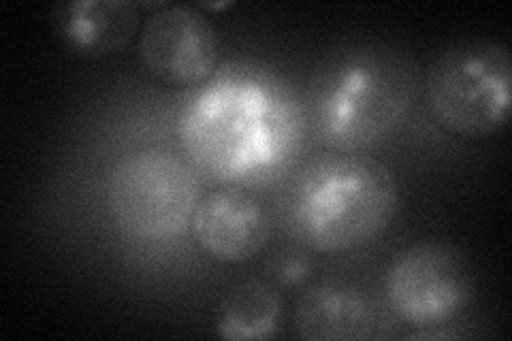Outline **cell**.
I'll return each mask as SVG.
<instances>
[{
    "mask_svg": "<svg viewBox=\"0 0 512 341\" xmlns=\"http://www.w3.org/2000/svg\"><path fill=\"white\" fill-rule=\"evenodd\" d=\"M182 139L203 169L235 182L280 173L301 139V118L274 81L239 73L212 81L182 111Z\"/></svg>",
    "mask_w": 512,
    "mask_h": 341,
    "instance_id": "obj_1",
    "label": "cell"
},
{
    "mask_svg": "<svg viewBox=\"0 0 512 341\" xmlns=\"http://www.w3.org/2000/svg\"><path fill=\"white\" fill-rule=\"evenodd\" d=\"M419 77L414 62L384 45L333 54L312 79L308 124L333 152H361L395 133L410 113Z\"/></svg>",
    "mask_w": 512,
    "mask_h": 341,
    "instance_id": "obj_2",
    "label": "cell"
},
{
    "mask_svg": "<svg viewBox=\"0 0 512 341\" xmlns=\"http://www.w3.org/2000/svg\"><path fill=\"white\" fill-rule=\"evenodd\" d=\"M397 211V184L380 160L359 152L316 156L284 199L291 235L314 252H348L378 239Z\"/></svg>",
    "mask_w": 512,
    "mask_h": 341,
    "instance_id": "obj_3",
    "label": "cell"
},
{
    "mask_svg": "<svg viewBox=\"0 0 512 341\" xmlns=\"http://www.w3.org/2000/svg\"><path fill=\"white\" fill-rule=\"evenodd\" d=\"M429 107L448 131L489 137L508 124L510 54L495 41H463L434 62L429 73Z\"/></svg>",
    "mask_w": 512,
    "mask_h": 341,
    "instance_id": "obj_4",
    "label": "cell"
},
{
    "mask_svg": "<svg viewBox=\"0 0 512 341\" xmlns=\"http://www.w3.org/2000/svg\"><path fill=\"white\" fill-rule=\"evenodd\" d=\"M199 201L197 173L163 150L128 154L109 175V214L120 231L137 239L154 241L182 233Z\"/></svg>",
    "mask_w": 512,
    "mask_h": 341,
    "instance_id": "obj_5",
    "label": "cell"
},
{
    "mask_svg": "<svg viewBox=\"0 0 512 341\" xmlns=\"http://www.w3.org/2000/svg\"><path fill=\"white\" fill-rule=\"evenodd\" d=\"M384 292L393 314L412 329H436L455 320L470 301L463 258L440 243H419L391 263Z\"/></svg>",
    "mask_w": 512,
    "mask_h": 341,
    "instance_id": "obj_6",
    "label": "cell"
},
{
    "mask_svg": "<svg viewBox=\"0 0 512 341\" xmlns=\"http://www.w3.org/2000/svg\"><path fill=\"white\" fill-rule=\"evenodd\" d=\"M139 52L150 73L165 84L199 86L216 69V28L197 9L186 5L165 7L143 26Z\"/></svg>",
    "mask_w": 512,
    "mask_h": 341,
    "instance_id": "obj_7",
    "label": "cell"
},
{
    "mask_svg": "<svg viewBox=\"0 0 512 341\" xmlns=\"http://www.w3.org/2000/svg\"><path fill=\"white\" fill-rule=\"evenodd\" d=\"M199 248L220 263H244L263 252L274 222L259 194L244 186H222L201 197L190 220Z\"/></svg>",
    "mask_w": 512,
    "mask_h": 341,
    "instance_id": "obj_8",
    "label": "cell"
},
{
    "mask_svg": "<svg viewBox=\"0 0 512 341\" xmlns=\"http://www.w3.org/2000/svg\"><path fill=\"white\" fill-rule=\"evenodd\" d=\"M295 329L312 341H361L374 337L378 310L370 295L346 282H320L295 307Z\"/></svg>",
    "mask_w": 512,
    "mask_h": 341,
    "instance_id": "obj_9",
    "label": "cell"
},
{
    "mask_svg": "<svg viewBox=\"0 0 512 341\" xmlns=\"http://www.w3.org/2000/svg\"><path fill=\"white\" fill-rule=\"evenodd\" d=\"M139 13L124 0H75L58 5L54 26L73 52L84 56L114 54L133 39Z\"/></svg>",
    "mask_w": 512,
    "mask_h": 341,
    "instance_id": "obj_10",
    "label": "cell"
},
{
    "mask_svg": "<svg viewBox=\"0 0 512 341\" xmlns=\"http://www.w3.org/2000/svg\"><path fill=\"white\" fill-rule=\"evenodd\" d=\"M282 316L280 292L263 280H248L233 286L220 301L216 333L233 341L271 339L282 327Z\"/></svg>",
    "mask_w": 512,
    "mask_h": 341,
    "instance_id": "obj_11",
    "label": "cell"
},
{
    "mask_svg": "<svg viewBox=\"0 0 512 341\" xmlns=\"http://www.w3.org/2000/svg\"><path fill=\"white\" fill-rule=\"evenodd\" d=\"M308 271L310 263H306V258L301 254H288L278 269V275L284 284H299L301 280H306Z\"/></svg>",
    "mask_w": 512,
    "mask_h": 341,
    "instance_id": "obj_12",
    "label": "cell"
}]
</instances>
